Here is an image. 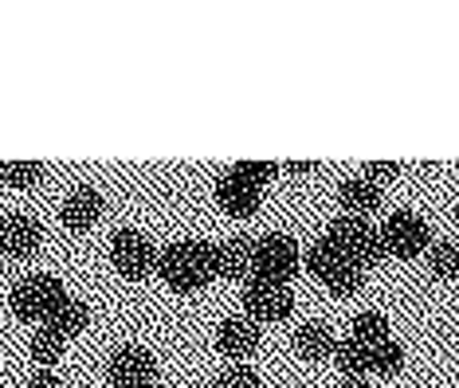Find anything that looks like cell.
<instances>
[{"label": "cell", "instance_id": "1", "mask_svg": "<svg viewBox=\"0 0 459 388\" xmlns=\"http://www.w3.org/2000/svg\"><path fill=\"white\" fill-rule=\"evenodd\" d=\"M158 275L165 279V287L181 290V295L204 290L212 279H221L216 244H208V239H173L158 255Z\"/></svg>", "mask_w": 459, "mask_h": 388}, {"label": "cell", "instance_id": "2", "mask_svg": "<svg viewBox=\"0 0 459 388\" xmlns=\"http://www.w3.org/2000/svg\"><path fill=\"white\" fill-rule=\"evenodd\" d=\"M307 271L315 279H322V287H326L330 295H338V298L358 295L361 282H365V267L353 263L346 251H342L338 244H330L326 236L315 239V244L307 247Z\"/></svg>", "mask_w": 459, "mask_h": 388}, {"label": "cell", "instance_id": "3", "mask_svg": "<svg viewBox=\"0 0 459 388\" xmlns=\"http://www.w3.org/2000/svg\"><path fill=\"white\" fill-rule=\"evenodd\" d=\"M67 298L71 295H67L64 282H59L56 275H44V271H39V275L20 279L16 287L8 290V310H13L20 322H48Z\"/></svg>", "mask_w": 459, "mask_h": 388}, {"label": "cell", "instance_id": "4", "mask_svg": "<svg viewBox=\"0 0 459 388\" xmlns=\"http://www.w3.org/2000/svg\"><path fill=\"white\" fill-rule=\"evenodd\" d=\"M326 239L338 244L353 263H361V267H377L381 259H389L381 228H373L369 220H361V216H333L326 228Z\"/></svg>", "mask_w": 459, "mask_h": 388}, {"label": "cell", "instance_id": "5", "mask_svg": "<svg viewBox=\"0 0 459 388\" xmlns=\"http://www.w3.org/2000/svg\"><path fill=\"white\" fill-rule=\"evenodd\" d=\"M299 267H302V255H299V244L290 236L271 232L264 239H255V267H252L255 282L290 287V279L299 275Z\"/></svg>", "mask_w": 459, "mask_h": 388}, {"label": "cell", "instance_id": "6", "mask_svg": "<svg viewBox=\"0 0 459 388\" xmlns=\"http://www.w3.org/2000/svg\"><path fill=\"white\" fill-rule=\"evenodd\" d=\"M158 255L161 251L153 247L138 228H118V232L110 236V263L122 279H130V282L150 279V271H158Z\"/></svg>", "mask_w": 459, "mask_h": 388}, {"label": "cell", "instance_id": "7", "mask_svg": "<svg viewBox=\"0 0 459 388\" xmlns=\"http://www.w3.org/2000/svg\"><path fill=\"white\" fill-rule=\"evenodd\" d=\"M381 236H385L389 255L396 259H416L432 251V232H428V224L416 212H393L381 224Z\"/></svg>", "mask_w": 459, "mask_h": 388}, {"label": "cell", "instance_id": "8", "mask_svg": "<svg viewBox=\"0 0 459 388\" xmlns=\"http://www.w3.org/2000/svg\"><path fill=\"white\" fill-rule=\"evenodd\" d=\"M107 381L114 388H153L158 384V361L142 345H122L107 361Z\"/></svg>", "mask_w": 459, "mask_h": 388}, {"label": "cell", "instance_id": "9", "mask_svg": "<svg viewBox=\"0 0 459 388\" xmlns=\"http://www.w3.org/2000/svg\"><path fill=\"white\" fill-rule=\"evenodd\" d=\"M295 310L290 287H271V282H244V318L252 322H283Z\"/></svg>", "mask_w": 459, "mask_h": 388}, {"label": "cell", "instance_id": "10", "mask_svg": "<svg viewBox=\"0 0 459 388\" xmlns=\"http://www.w3.org/2000/svg\"><path fill=\"white\" fill-rule=\"evenodd\" d=\"M216 204L236 220L255 216L259 204H264V188H259L255 181H247V177H239L236 169H228L221 181H216Z\"/></svg>", "mask_w": 459, "mask_h": 388}, {"label": "cell", "instance_id": "11", "mask_svg": "<svg viewBox=\"0 0 459 388\" xmlns=\"http://www.w3.org/2000/svg\"><path fill=\"white\" fill-rule=\"evenodd\" d=\"M39 239H44V224H39L36 216L13 212V216L0 220V255L28 259L39 247Z\"/></svg>", "mask_w": 459, "mask_h": 388}, {"label": "cell", "instance_id": "12", "mask_svg": "<svg viewBox=\"0 0 459 388\" xmlns=\"http://www.w3.org/2000/svg\"><path fill=\"white\" fill-rule=\"evenodd\" d=\"M102 216V193L95 185H75L67 193L64 208H59V220H64L67 232H87V228H95Z\"/></svg>", "mask_w": 459, "mask_h": 388}, {"label": "cell", "instance_id": "13", "mask_svg": "<svg viewBox=\"0 0 459 388\" xmlns=\"http://www.w3.org/2000/svg\"><path fill=\"white\" fill-rule=\"evenodd\" d=\"M216 349L224 353V358H232L244 365V358H252L259 349V330L252 318H224L221 330H216Z\"/></svg>", "mask_w": 459, "mask_h": 388}, {"label": "cell", "instance_id": "14", "mask_svg": "<svg viewBox=\"0 0 459 388\" xmlns=\"http://www.w3.org/2000/svg\"><path fill=\"white\" fill-rule=\"evenodd\" d=\"M216 263H221V279H247L252 282L255 267V239L252 236H232L216 244Z\"/></svg>", "mask_w": 459, "mask_h": 388}, {"label": "cell", "instance_id": "15", "mask_svg": "<svg viewBox=\"0 0 459 388\" xmlns=\"http://www.w3.org/2000/svg\"><path fill=\"white\" fill-rule=\"evenodd\" d=\"M338 204L346 208V216H369L381 208V185L369 181V177H350V181L338 185Z\"/></svg>", "mask_w": 459, "mask_h": 388}, {"label": "cell", "instance_id": "16", "mask_svg": "<svg viewBox=\"0 0 459 388\" xmlns=\"http://www.w3.org/2000/svg\"><path fill=\"white\" fill-rule=\"evenodd\" d=\"M295 353L307 361H326L338 353V338H333L326 322H302L295 330Z\"/></svg>", "mask_w": 459, "mask_h": 388}, {"label": "cell", "instance_id": "17", "mask_svg": "<svg viewBox=\"0 0 459 388\" xmlns=\"http://www.w3.org/2000/svg\"><path fill=\"white\" fill-rule=\"evenodd\" d=\"M87 318H91V310H87V302H79V298H67L64 306H59L51 318L44 322V326L51 330V333H59V338H75V333H82L87 330Z\"/></svg>", "mask_w": 459, "mask_h": 388}, {"label": "cell", "instance_id": "18", "mask_svg": "<svg viewBox=\"0 0 459 388\" xmlns=\"http://www.w3.org/2000/svg\"><path fill=\"white\" fill-rule=\"evenodd\" d=\"M333 361H338V369L353 376V381H361V373H373V361H369V345H361V341H342L338 345V353H333Z\"/></svg>", "mask_w": 459, "mask_h": 388}, {"label": "cell", "instance_id": "19", "mask_svg": "<svg viewBox=\"0 0 459 388\" xmlns=\"http://www.w3.org/2000/svg\"><path fill=\"white\" fill-rule=\"evenodd\" d=\"M64 349H67V338L51 333L48 326H39L36 338H32V345H28V353H32V361L39 365V369H51V365L64 358Z\"/></svg>", "mask_w": 459, "mask_h": 388}, {"label": "cell", "instance_id": "20", "mask_svg": "<svg viewBox=\"0 0 459 388\" xmlns=\"http://www.w3.org/2000/svg\"><path fill=\"white\" fill-rule=\"evenodd\" d=\"M350 330H353V341H361V345L389 341V318H385L381 310H361Z\"/></svg>", "mask_w": 459, "mask_h": 388}, {"label": "cell", "instance_id": "21", "mask_svg": "<svg viewBox=\"0 0 459 388\" xmlns=\"http://www.w3.org/2000/svg\"><path fill=\"white\" fill-rule=\"evenodd\" d=\"M428 267H432L436 279L455 282L459 279V244H452V239H440V244H432V251H428Z\"/></svg>", "mask_w": 459, "mask_h": 388}, {"label": "cell", "instance_id": "22", "mask_svg": "<svg viewBox=\"0 0 459 388\" xmlns=\"http://www.w3.org/2000/svg\"><path fill=\"white\" fill-rule=\"evenodd\" d=\"M44 161H4L0 165V181L8 188H36L44 181Z\"/></svg>", "mask_w": 459, "mask_h": 388}, {"label": "cell", "instance_id": "23", "mask_svg": "<svg viewBox=\"0 0 459 388\" xmlns=\"http://www.w3.org/2000/svg\"><path fill=\"white\" fill-rule=\"evenodd\" d=\"M369 361H373V373H381V376H396L404 369V349H401V341H377V345H369Z\"/></svg>", "mask_w": 459, "mask_h": 388}, {"label": "cell", "instance_id": "24", "mask_svg": "<svg viewBox=\"0 0 459 388\" xmlns=\"http://www.w3.org/2000/svg\"><path fill=\"white\" fill-rule=\"evenodd\" d=\"M221 388H264L259 373H252L247 365H232L224 376H221Z\"/></svg>", "mask_w": 459, "mask_h": 388}, {"label": "cell", "instance_id": "25", "mask_svg": "<svg viewBox=\"0 0 459 388\" xmlns=\"http://www.w3.org/2000/svg\"><path fill=\"white\" fill-rule=\"evenodd\" d=\"M232 169L239 177H247V181H255L259 188H264L271 177H275V165H271V161H239V165H232Z\"/></svg>", "mask_w": 459, "mask_h": 388}, {"label": "cell", "instance_id": "26", "mask_svg": "<svg viewBox=\"0 0 459 388\" xmlns=\"http://www.w3.org/2000/svg\"><path fill=\"white\" fill-rule=\"evenodd\" d=\"M396 173H401V165H396V161H369L361 177H369V181H377V185H381V181H393Z\"/></svg>", "mask_w": 459, "mask_h": 388}, {"label": "cell", "instance_id": "27", "mask_svg": "<svg viewBox=\"0 0 459 388\" xmlns=\"http://www.w3.org/2000/svg\"><path fill=\"white\" fill-rule=\"evenodd\" d=\"M24 388H64V381H59L56 373L39 369V373H32V376H28V384H24Z\"/></svg>", "mask_w": 459, "mask_h": 388}, {"label": "cell", "instance_id": "28", "mask_svg": "<svg viewBox=\"0 0 459 388\" xmlns=\"http://www.w3.org/2000/svg\"><path fill=\"white\" fill-rule=\"evenodd\" d=\"M287 173H295V177H310V173H318V161H290V165H287Z\"/></svg>", "mask_w": 459, "mask_h": 388}, {"label": "cell", "instance_id": "29", "mask_svg": "<svg viewBox=\"0 0 459 388\" xmlns=\"http://www.w3.org/2000/svg\"><path fill=\"white\" fill-rule=\"evenodd\" d=\"M338 388H369V384H365V381H353V376H346V381H342Z\"/></svg>", "mask_w": 459, "mask_h": 388}, {"label": "cell", "instance_id": "30", "mask_svg": "<svg viewBox=\"0 0 459 388\" xmlns=\"http://www.w3.org/2000/svg\"><path fill=\"white\" fill-rule=\"evenodd\" d=\"M196 388H221V381H204V384H196Z\"/></svg>", "mask_w": 459, "mask_h": 388}]
</instances>
